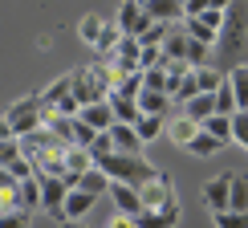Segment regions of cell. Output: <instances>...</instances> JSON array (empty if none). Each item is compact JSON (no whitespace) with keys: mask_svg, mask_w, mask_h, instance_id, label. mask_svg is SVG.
<instances>
[{"mask_svg":"<svg viewBox=\"0 0 248 228\" xmlns=\"http://www.w3.org/2000/svg\"><path fill=\"white\" fill-rule=\"evenodd\" d=\"M94 167H102L110 183H130V188H142V183H151L159 167L147 163V155H122V151H110L106 159H98Z\"/></svg>","mask_w":248,"mask_h":228,"instance_id":"1","label":"cell"},{"mask_svg":"<svg viewBox=\"0 0 248 228\" xmlns=\"http://www.w3.org/2000/svg\"><path fill=\"white\" fill-rule=\"evenodd\" d=\"M74 98L78 106H90V102H106L110 90H114V74H110L106 61H94V65H81L74 69Z\"/></svg>","mask_w":248,"mask_h":228,"instance_id":"2","label":"cell"},{"mask_svg":"<svg viewBox=\"0 0 248 228\" xmlns=\"http://www.w3.org/2000/svg\"><path fill=\"white\" fill-rule=\"evenodd\" d=\"M4 118H8V127H13L16 139H25V134L41 130V122H45V102H41V94H25V98H16L13 106L4 110Z\"/></svg>","mask_w":248,"mask_h":228,"instance_id":"3","label":"cell"},{"mask_svg":"<svg viewBox=\"0 0 248 228\" xmlns=\"http://www.w3.org/2000/svg\"><path fill=\"white\" fill-rule=\"evenodd\" d=\"M244 37H248V4L244 0H232L228 13H224V29H220V41H216V45H220L224 53H240Z\"/></svg>","mask_w":248,"mask_h":228,"instance_id":"4","label":"cell"},{"mask_svg":"<svg viewBox=\"0 0 248 228\" xmlns=\"http://www.w3.org/2000/svg\"><path fill=\"white\" fill-rule=\"evenodd\" d=\"M41 102H45L49 110H57V114H65V118H78V98H74V78L69 74H61L49 90H41Z\"/></svg>","mask_w":248,"mask_h":228,"instance_id":"5","label":"cell"},{"mask_svg":"<svg viewBox=\"0 0 248 228\" xmlns=\"http://www.w3.org/2000/svg\"><path fill=\"white\" fill-rule=\"evenodd\" d=\"M139 200H142V208H151V212H163L167 204H175L179 195H175L171 171H159L151 183H142V188H139Z\"/></svg>","mask_w":248,"mask_h":228,"instance_id":"6","label":"cell"},{"mask_svg":"<svg viewBox=\"0 0 248 228\" xmlns=\"http://www.w3.org/2000/svg\"><path fill=\"white\" fill-rule=\"evenodd\" d=\"M220 29H224V13H200V16L183 20V33L191 41H200V45H208V49L220 41Z\"/></svg>","mask_w":248,"mask_h":228,"instance_id":"7","label":"cell"},{"mask_svg":"<svg viewBox=\"0 0 248 228\" xmlns=\"http://www.w3.org/2000/svg\"><path fill=\"white\" fill-rule=\"evenodd\" d=\"M114 25H118V33L122 37H142L147 29L155 25V20L147 16V8L139 4V0H122L118 4V16H114Z\"/></svg>","mask_w":248,"mask_h":228,"instance_id":"8","label":"cell"},{"mask_svg":"<svg viewBox=\"0 0 248 228\" xmlns=\"http://www.w3.org/2000/svg\"><path fill=\"white\" fill-rule=\"evenodd\" d=\"M41 179V208H45L49 216H57V224L65 220L61 216V208H65V195H69V188L61 179H53V175H37Z\"/></svg>","mask_w":248,"mask_h":228,"instance_id":"9","label":"cell"},{"mask_svg":"<svg viewBox=\"0 0 248 228\" xmlns=\"http://www.w3.org/2000/svg\"><path fill=\"white\" fill-rule=\"evenodd\" d=\"M228 195H232V171L212 175V179L203 183V204H208L212 212H228Z\"/></svg>","mask_w":248,"mask_h":228,"instance_id":"10","label":"cell"},{"mask_svg":"<svg viewBox=\"0 0 248 228\" xmlns=\"http://www.w3.org/2000/svg\"><path fill=\"white\" fill-rule=\"evenodd\" d=\"M147 16L151 20H163V25H183L187 20V4L183 0H147Z\"/></svg>","mask_w":248,"mask_h":228,"instance_id":"11","label":"cell"},{"mask_svg":"<svg viewBox=\"0 0 248 228\" xmlns=\"http://www.w3.org/2000/svg\"><path fill=\"white\" fill-rule=\"evenodd\" d=\"M78 122H86L94 134H102V130L114 127V110H110V102H90V106L78 110Z\"/></svg>","mask_w":248,"mask_h":228,"instance_id":"12","label":"cell"},{"mask_svg":"<svg viewBox=\"0 0 248 228\" xmlns=\"http://www.w3.org/2000/svg\"><path fill=\"white\" fill-rule=\"evenodd\" d=\"M163 134H167L175 147H183V151H187V147H191V139L200 134V122L183 118V114H171V118H167V130H163Z\"/></svg>","mask_w":248,"mask_h":228,"instance_id":"13","label":"cell"},{"mask_svg":"<svg viewBox=\"0 0 248 228\" xmlns=\"http://www.w3.org/2000/svg\"><path fill=\"white\" fill-rule=\"evenodd\" d=\"M110 200H114V208H118L122 216H139V212H142L139 188H130V183H110Z\"/></svg>","mask_w":248,"mask_h":228,"instance_id":"14","label":"cell"},{"mask_svg":"<svg viewBox=\"0 0 248 228\" xmlns=\"http://www.w3.org/2000/svg\"><path fill=\"white\" fill-rule=\"evenodd\" d=\"M139 114H155V118H171V98L159 94V90H142L139 98Z\"/></svg>","mask_w":248,"mask_h":228,"instance_id":"15","label":"cell"},{"mask_svg":"<svg viewBox=\"0 0 248 228\" xmlns=\"http://www.w3.org/2000/svg\"><path fill=\"white\" fill-rule=\"evenodd\" d=\"M110 139H114V151H122V155H142V143H139V134H134L130 122H114L110 127Z\"/></svg>","mask_w":248,"mask_h":228,"instance_id":"16","label":"cell"},{"mask_svg":"<svg viewBox=\"0 0 248 228\" xmlns=\"http://www.w3.org/2000/svg\"><path fill=\"white\" fill-rule=\"evenodd\" d=\"M90 208H94V195H90V192H78V188H69L61 216H65V220H86V216H90Z\"/></svg>","mask_w":248,"mask_h":228,"instance_id":"17","label":"cell"},{"mask_svg":"<svg viewBox=\"0 0 248 228\" xmlns=\"http://www.w3.org/2000/svg\"><path fill=\"white\" fill-rule=\"evenodd\" d=\"M106 102H110V110H114V122H130V127H134V122L142 118V114H139V102L126 98V94H118V90H110Z\"/></svg>","mask_w":248,"mask_h":228,"instance_id":"18","label":"cell"},{"mask_svg":"<svg viewBox=\"0 0 248 228\" xmlns=\"http://www.w3.org/2000/svg\"><path fill=\"white\" fill-rule=\"evenodd\" d=\"M216 114V98L212 94H195L183 102V118H191V122H203V118H212Z\"/></svg>","mask_w":248,"mask_h":228,"instance_id":"19","label":"cell"},{"mask_svg":"<svg viewBox=\"0 0 248 228\" xmlns=\"http://www.w3.org/2000/svg\"><path fill=\"white\" fill-rule=\"evenodd\" d=\"M74 188H78V192H90V195L98 200V195H106V192H110V179L102 175V167H90L86 175H78V183H74Z\"/></svg>","mask_w":248,"mask_h":228,"instance_id":"20","label":"cell"},{"mask_svg":"<svg viewBox=\"0 0 248 228\" xmlns=\"http://www.w3.org/2000/svg\"><path fill=\"white\" fill-rule=\"evenodd\" d=\"M163 130H167V118H155V114H142V118L134 122V134H139L142 147H147V143H155Z\"/></svg>","mask_w":248,"mask_h":228,"instance_id":"21","label":"cell"},{"mask_svg":"<svg viewBox=\"0 0 248 228\" xmlns=\"http://www.w3.org/2000/svg\"><path fill=\"white\" fill-rule=\"evenodd\" d=\"M228 86H232V94H236V106H240V110H248V61L232 65V74H228Z\"/></svg>","mask_w":248,"mask_h":228,"instance_id":"22","label":"cell"},{"mask_svg":"<svg viewBox=\"0 0 248 228\" xmlns=\"http://www.w3.org/2000/svg\"><path fill=\"white\" fill-rule=\"evenodd\" d=\"M102 29H106V20H102L98 13H86V16H81V25H78V37L86 41L90 49H98V41H102Z\"/></svg>","mask_w":248,"mask_h":228,"instance_id":"23","label":"cell"},{"mask_svg":"<svg viewBox=\"0 0 248 228\" xmlns=\"http://www.w3.org/2000/svg\"><path fill=\"white\" fill-rule=\"evenodd\" d=\"M203 134H212L216 143H232V118H224V114H212V118L200 122Z\"/></svg>","mask_w":248,"mask_h":228,"instance_id":"24","label":"cell"},{"mask_svg":"<svg viewBox=\"0 0 248 228\" xmlns=\"http://www.w3.org/2000/svg\"><path fill=\"white\" fill-rule=\"evenodd\" d=\"M228 208L232 212H248V175L232 171V195H228Z\"/></svg>","mask_w":248,"mask_h":228,"instance_id":"25","label":"cell"},{"mask_svg":"<svg viewBox=\"0 0 248 228\" xmlns=\"http://www.w3.org/2000/svg\"><path fill=\"white\" fill-rule=\"evenodd\" d=\"M220 86H224V74L216 65H200L195 69V90H200V94H216Z\"/></svg>","mask_w":248,"mask_h":228,"instance_id":"26","label":"cell"},{"mask_svg":"<svg viewBox=\"0 0 248 228\" xmlns=\"http://www.w3.org/2000/svg\"><path fill=\"white\" fill-rule=\"evenodd\" d=\"M187 53V33H183V25H171L167 41H163V57H183Z\"/></svg>","mask_w":248,"mask_h":228,"instance_id":"27","label":"cell"},{"mask_svg":"<svg viewBox=\"0 0 248 228\" xmlns=\"http://www.w3.org/2000/svg\"><path fill=\"white\" fill-rule=\"evenodd\" d=\"M187 151L195 155V159H212L216 151H224V143H216L212 134H203V130H200V134H195V139H191V147H187Z\"/></svg>","mask_w":248,"mask_h":228,"instance_id":"28","label":"cell"},{"mask_svg":"<svg viewBox=\"0 0 248 228\" xmlns=\"http://www.w3.org/2000/svg\"><path fill=\"white\" fill-rule=\"evenodd\" d=\"M212 98H216V114H224V118H232V114L240 110V106H236V94H232V86H228V78H224V86L216 90Z\"/></svg>","mask_w":248,"mask_h":228,"instance_id":"29","label":"cell"},{"mask_svg":"<svg viewBox=\"0 0 248 228\" xmlns=\"http://www.w3.org/2000/svg\"><path fill=\"white\" fill-rule=\"evenodd\" d=\"M20 208H25V212L41 208V179H37V175H33V179H25V183H20Z\"/></svg>","mask_w":248,"mask_h":228,"instance_id":"30","label":"cell"},{"mask_svg":"<svg viewBox=\"0 0 248 228\" xmlns=\"http://www.w3.org/2000/svg\"><path fill=\"white\" fill-rule=\"evenodd\" d=\"M167 33H171V25H163V20H155V25L147 29V33L139 37V45H142V49H163V41H167Z\"/></svg>","mask_w":248,"mask_h":228,"instance_id":"31","label":"cell"},{"mask_svg":"<svg viewBox=\"0 0 248 228\" xmlns=\"http://www.w3.org/2000/svg\"><path fill=\"white\" fill-rule=\"evenodd\" d=\"M142 90H159V94H167V69L155 65V69H142ZM171 98V94H167Z\"/></svg>","mask_w":248,"mask_h":228,"instance_id":"32","label":"cell"},{"mask_svg":"<svg viewBox=\"0 0 248 228\" xmlns=\"http://www.w3.org/2000/svg\"><path fill=\"white\" fill-rule=\"evenodd\" d=\"M232 0H187V16H200V13H228Z\"/></svg>","mask_w":248,"mask_h":228,"instance_id":"33","label":"cell"},{"mask_svg":"<svg viewBox=\"0 0 248 228\" xmlns=\"http://www.w3.org/2000/svg\"><path fill=\"white\" fill-rule=\"evenodd\" d=\"M86 151H90V159H94V163H98V159H106V155L114 151V139H110V130H102V134H94V143H90Z\"/></svg>","mask_w":248,"mask_h":228,"instance_id":"34","label":"cell"},{"mask_svg":"<svg viewBox=\"0 0 248 228\" xmlns=\"http://www.w3.org/2000/svg\"><path fill=\"white\" fill-rule=\"evenodd\" d=\"M212 220H216V228H248V212H216L212 216Z\"/></svg>","mask_w":248,"mask_h":228,"instance_id":"35","label":"cell"},{"mask_svg":"<svg viewBox=\"0 0 248 228\" xmlns=\"http://www.w3.org/2000/svg\"><path fill=\"white\" fill-rule=\"evenodd\" d=\"M232 139L248 151V110H236L232 114Z\"/></svg>","mask_w":248,"mask_h":228,"instance_id":"36","label":"cell"},{"mask_svg":"<svg viewBox=\"0 0 248 228\" xmlns=\"http://www.w3.org/2000/svg\"><path fill=\"white\" fill-rule=\"evenodd\" d=\"M20 159V139H0V167H13Z\"/></svg>","mask_w":248,"mask_h":228,"instance_id":"37","label":"cell"},{"mask_svg":"<svg viewBox=\"0 0 248 228\" xmlns=\"http://www.w3.org/2000/svg\"><path fill=\"white\" fill-rule=\"evenodd\" d=\"M114 90H118V94H126V98H139V94H142V74L118 78V81H114Z\"/></svg>","mask_w":248,"mask_h":228,"instance_id":"38","label":"cell"},{"mask_svg":"<svg viewBox=\"0 0 248 228\" xmlns=\"http://www.w3.org/2000/svg\"><path fill=\"white\" fill-rule=\"evenodd\" d=\"M134 228H171V224L163 220L159 212H151V208H142L139 216H134Z\"/></svg>","mask_w":248,"mask_h":228,"instance_id":"39","label":"cell"},{"mask_svg":"<svg viewBox=\"0 0 248 228\" xmlns=\"http://www.w3.org/2000/svg\"><path fill=\"white\" fill-rule=\"evenodd\" d=\"M0 228H29V212H4Z\"/></svg>","mask_w":248,"mask_h":228,"instance_id":"40","label":"cell"},{"mask_svg":"<svg viewBox=\"0 0 248 228\" xmlns=\"http://www.w3.org/2000/svg\"><path fill=\"white\" fill-rule=\"evenodd\" d=\"M106 228H134V216H122V212H114Z\"/></svg>","mask_w":248,"mask_h":228,"instance_id":"41","label":"cell"},{"mask_svg":"<svg viewBox=\"0 0 248 228\" xmlns=\"http://www.w3.org/2000/svg\"><path fill=\"white\" fill-rule=\"evenodd\" d=\"M13 188H16L13 171H8V167H0V192H13Z\"/></svg>","mask_w":248,"mask_h":228,"instance_id":"42","label":"cell"},{"mask_svg":"<svg viewBox=\"0 0 248 228\" xmlns=\"http://www.w3.org/2000/svg\"><path fill=\"white\" fill-rule=\"evenodd\" d=\"M0 139H16V134H13V127H8V118H4V114H0Z\"/></svg>","mask_w":248,"mask_h":228,"instance_id":"43","label":"cell"},{"mask_svg":"<svg viewBox=\"0 0 248 228\" xmlns=\"http://www.w3.org/2000/svg\"><path fill=\"white\" fill-rule=\"evenodd\" d=\"M57 228H90V224H86V220H61Z\"/></svg>","mask_w":248,"mask_h":228,"instance_id":"44","label":"cell"},{"mask_svg":"<svg viewBox=\"0 0 248 228\" xmlns=\"http://www.w3.org/2000/svg\"><path fill=\"white\" fill-rule=\"evenodd\" d=\"M139 4H147V0H139Z\"/></svg>","mask_w":248,"mask_h":228,"instance_id":"45","label":"cell"},{"mask_svg":"<svg viewBox=\"0 0 248 228\" xmlns=\"http://www.w3.org/2000/svg\"><path fill=\"white\" fill-rule=\"evenodd\" d=\"M183 4H187V0H183Z\"/></svg>","mask_w":248,"mask_h":228,"instance_id":"46","label":"cell"}]
</instances>
